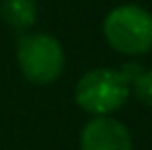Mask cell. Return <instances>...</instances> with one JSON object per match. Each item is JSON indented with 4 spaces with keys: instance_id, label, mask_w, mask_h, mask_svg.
Listing matches in <instances>:
<instances>
[{
    "instance_id": "cell-1",
    "label": "cell",
    "mask_w": 152,
    "mask_h": 150,
    "mask_svg": "<svg viewBox=\"0 0 152 150\" xmlns=\"http://www.w3.org/2000/svg\"><path fill=\"white\" fill-rule=\"evenodd\" d=\"M129 89L132 82L121 70L97 68L80 76L74 89V99L86 113L109 115L127 101Z\"/></svg>"
},
{
    "instance_id": "cell-2",
    "label": "cell",
    "mask_w": 152,
    "mask_h": 150,
    "mask_svg": "<svg viewBox=\"0 0 152 150\" xmlns=\"http://www.w3.org/2000/svg\"><path fill=\"white\" fill-rule=\"evenodd\" d=\"M103 33L115 51L142 56L152 48V15L136 4H121L105 17Z\"/></svg>"
},
{
    "instance_id": "cell-3",
    "label": "cell",
    "mask_w": 152,
    "mask_h": 150,
    "mask_svg": "<svg viewBox=\"0 0 152 150\" xmlns=\"http://www.w3.org/2000/svg\"><path fill=\"white\" fill-rule=\"evenodd\" d=\"M19 68L29 82L45 86L58 80L64 70V50L48 33H27L17 43Z\"/></svg>"
},
{
    "instance_id": "cell-4",
    "label": "cell",
    "mask_w": 152,
    "mask_h": 150,
    "mask_svg": "<svg viewBox=\"0 0 152 150\" xmlns=\"http://www.w3.org/2000/svg\"><path fill=\"white\" fill-rule=\"evenodd\" d=\"M80 150H132L129 130L109 115H97L82 127Z\"/></svg>"
},
{
    "instance_id": "cell-5",
    "label": "cell",
    "mask_w": 152,
    "mask_h": 150,
    "mask_svg": "<svg viewBox=\"0 0 152 150\" xmlns=\"http://www.w3.org/2000/svg\"><path fill=\"white\" fill-rule=\"evenodd\" d=\"M0 19L15 31H25L37 21L35 0H0Z\"/></svg>"
},
{
    "instance_id": "cell-6",
    "label": "cell",
    "mask_w": 152,
    "mask_h": 150,
    "mask_svg": "<svg viewBox=\"0 0 152 150\" xmlns=\"http://www.w3.org/2000/svg\"><path fill=\"white\" fill-rule=\"evenodd\" d=\"M132 86H134L136 97L142 101L144 105L152 107V70H144L142 74L132 82Z\"/></svg>"
}]
</instances>
